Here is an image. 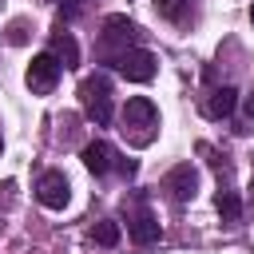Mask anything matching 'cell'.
Listing matches in <instances>:
<instances>
[{"label": "cell", "mask_w": 254, "mask_h": 254, "mask_svg": "<svg viewBox=\"0 0 254 254\" xmlns=\"http://www.w3.org/2000/svg\"><path fill=\"white\" fill-rule=\"evenodd\" d=\"M119 135L131 147H151L159 135V107L147 95H131L119 111Z\"/></svg>", "instance_id": "1"}, {"label": "cell", "mask_w": 254, "mask_h": 254, "mask_svg": "<svg viewBox=\"0 0 254 254\" xmlns=\"http://www.w3.org/2000/svg\"><path fill=\"white\" fill-rule=\"evenodd\" d=\"M79 107H83V115L95 123V127H107L111 123V115H115V103H111V79L107 75H87L83 83H79Z\"/></svg>", "instance_id": "2"}, {"label": "cell", "mask_w": 254, "mask_h": 254, "mask_svg": "<svg viewBox=\"0 0 254 254\" xmlns=\"http://www.w3.org/2000/svg\"><path fill=\"white\" fill-rule=\"evenodd\" d=\"M127 48H139V28L127 20V16H107L103 20V32H99V60L107 64L111 56L127 52Z\"/></svg>", "instance_id": "3"}, {"label": "cell", "mask_w": 254, "mask_h": 254, "mask_svg": "<svg viewBox=\"0 0 254 254\" xmlns=\"http://www.w3.org/2000/svg\"><path fill=\"white\" fill-rule=\"evenodd\" d=\"M107 67H115V71H119L123 79H131V83H151L155 71H159V60H155V52H147V48H127V52L111 56Z\"/></svg>", "instance_id": "4"}, {"label": "cell", "mask_w": 254, "mask_h": 254, "mask_svg": "<svg viewBox=\"0 0 254 254\" xmlns=\"http://www.w3.org/2000/svg\"><path fill=\"white\" fill-rule=\"evenodd\" d=\"M60 71H64L60 60H56L52 52H40V56H32V64H28V71H24V83H28L32 95H48V91H56Z\"/></svg>", "instance_id": "5"}, {"label": "cell", "mask_w": 254, "mask_h": 254, "mask_svg": "<svg viewBox=\"0 0 254 254\" xmlns=\"http://www.w3.org/2000/svg\"><path fill=\"white\" fill-rule=\"evenodd\" d=\"M123 210H127V234H131L135 246H151V242H159V218L147 210V202H143L139 194L131 198V206L123 202Z\"/></svg>", "instance_id": "6"}, {"label": "cell", "mask_w": 254, "mask_h": 254, "mask_svg": "<svg viewBox=\"0 0 254 254\" xmlns=\"http://www.w3.org/2000/svg\"><path fill=\"white\" fill-rule=\"evenodd\" d=\"M36 198H40V206H48V210H64V206L71 202V183H67V175H64V171H44V175L36 179Z\"/></svg>", "instance_id": "7"}, {"label": "cell", "mask_w": 254, "mask_h": 254, "mask_svg": "<svg viewBox=\"0 0 254 254\" xmlns=\"http://www.w3.org/2000/svg\"><path fill=\"white\" fill-rule=\"evenodd\" d=\"M163 187L171 190V198H175V202H190V198L198 194V171H194L190 163H179V167H171V171H167Z\"/></svg>", "instance_id": "8"}, {"label": "cell", "mask_w": 254, "mask_h": 254, "mask_svg": "<svg viewBox=\"0 0 254 254\" xmlns=\"http://www.w3.org/2000/svg\"><path fill=\"white\" fill-rule=\"evenodd\" d=\"M234 107H238V91H234L230 83H222V87H210V91L202 95V103H198V111H202L206 119H226Z\"/></svg>", "instance_id": "9"}, {"label": "cell", "mask_w": 254, "mask_h": 254, "mask_svg": "<svg viewBox=\"0 0 254 254\" xmlns=\"http://www.w3.org/2000/svg\"><path fill=\"white\" fill-rule=\"evenodd\" d=\"M79 159H83V167H87L95 179H103V175H107V171H115V163H119L115 147H111V143H103V139L87 143V147L79 151Z\"/></svg>", "instance_id": "10"}, {"label": "cell", "mask_w": 254, "mask_h": 254, "mask_svg": "<svg viewBox=\"0 0 254 254\" xmlns=\"http://www.w3.org/2000/svg\"><path fill=\"white\" fill-rule=\"evenodd\" d=\"M48 52L60 60V67H67V71H71V67H79V44H75V36H71V32H64V28H60V32H52Z\"/></svg>", "instance_id": "11"}, {"label": "cell", "mask_w": 254, "mask_h": 254, "mask_svg": "<svg viewBox=\"0 0 254 254\" xmlns=\"http://www.w3.org/2000/svg\"><path fill=\"white\" fill-rule=\"evenodd\" d=\"M155 12L163 20H171L175 28H190L194 24V0H155Z\"/></svg>", "instance_id": "12"}, {"label": "cell", "mask_w": 254, "mask_h": 254, "mask_svg": "<svg viewBox=\"0 0 254 254\" xmlns=\"http://www.w3.org/2000/svg\"><path fill=\"white\" fill-rule=\"evenodd\" d=\"M91 242H95V246H115V242H119V222L99 218V222L91 226Z\"/></svg>", "instance_id": "13"}, {"label": "cell", "mask_w": 254, "mask_h": 254, "mask_svg": "<svg viewBox=\"0 0 254 254\" xmlns=\"http://www.w3.org/2000/svg\"><path fill=\"white\" fill-rule=\"evenodd\" d=\"M8 44H28V20H12L8 24Z\"/></svg>", "instance_id": "14"}, {"label": "cell", "mask_w": 254, "mask_h": 254, "mask_svg": "<svg viewBox=\"0 0 254 254\" xmlns=\"http://www.w3.org/2000/svg\"><path fill=\"white\" fill-rule=\"evenodd\" d=\"M79 12H83V0H60V16L64 20H75Z\"/></svg>", "instance_id": "15"}, {"label": "cell", "mask_w": 254, "mask_h": 254, "mask_svg": "<svg viewBox=\"0 0 254 254\" xmlns=\"http://www.w3.org/2000/svg\"><path fill=\"white\" fill-rule=\"evenodd\" d=\"M115 171H119L123 179H135V171H139V167H135V159H119V163H115Z\"/></svg>", "instance_id": "16"}, {"label": "cell", "mask_w": 254, "mask_h": 254, "mask_svg": "<svg viewBox=\"0 0 254 254\" xmlns=\"http://www.w3.org/2000/svg\"><path fill=\"white\" fill-rule=\"evenodd\" d=\"M242 115H246V119H254V95H246V103H242Z\"/></svg>", "instance_id": "17"}, {"label": "cell", "mask_w": 254, "mask_h": 254, "mask_svg": "<svg viewBox=\"0 0 254 254\" xmlns=\"http://www.w3.org/2000/svg\"><path fill=\"white\" fill-rule=\"evenodd\" d=\"M250 24H254V0H250Z\"/></svg>", "instance_id": "18"}, {"label": "cell", "mask_w": 254, "mask_h": 254, "mask_svg": "<svg viewBox=\"0 0 254 254\" xmlns=\"http://www.w3.org/2000/svg\"><path fill=\"white\" fill-rule=\"evenodd\" d=\"M0 151H4V135H0Z\"/></svg>", "instance_id": "19"}, {"label": "cell", "mask_w": 254, "mask_h": 254, "mask_svg": "<svg viewBox=\"0 0 254 254\" xmlns=\"http://www.w3.org/2000/svg\"><path fill=\"white\" fill-rule=\"evenodd\" d=\"M52 4H60V0H52Z\"/></svg>", "instance_id": "20"}]
</instances>
